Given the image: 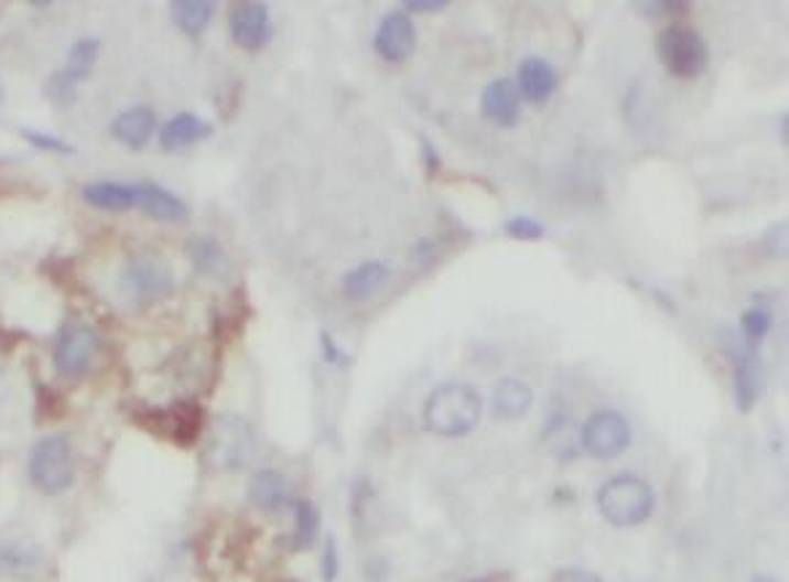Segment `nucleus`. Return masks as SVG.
I'll return each mask as SVG.
<instances>
[{
	"label": "nucleus",
	"instance_id": "nucleus-1",
	"mask_svg": "<svg viewBox=\"0 0 789 582\" xmlns=\"http://www.w3.org/2000/svg\"><path fill=\"white\" fill-rule=\"evenodd\" d=\"M483 418V397L475 386L451 384L436 386L423 405V427L436 436H466Z\"/></svg>",
	"mask_w": 789,
	"mask_h": 582
},
{
	"label": "nucleus",
	"instance_id": "nucleus-2",
	"mask_svg": "<svg viewBox=\"0 0 789 582\" xmlns=\"http://www.w3.org/2000/svg\"><path fill=\"white\" fill-rule=\"evenodd\" d=\"M596 505L601 518L617 529H630L639 526L652 515L655 491L652 485L636 475L609 477L596 494Z\"/></svg>",
	"mask_w": 789,
	"mask_h": 582
},
{
	"label": "nucleus",
	"instance_id": "nucleus-3",
	"mask_svg": "<svg viewBox=\"0 0 789 582\" xmlns=\"http://www.w3.org/2000/svg\"><path fill=\"white\" fill-rule=\"evenodd\" d=\"M28 477L41 494H65L76 481V453L65 434H46L30 448Z\"/></svg>",
	"mask_w": 789,
	"mask_h": 582
},
{
	"label": "nucleus",
	"instance_id": "nucleus-4",
	"mask_svg": "<svg viewBox=\"0 0 789 582\" xmlns=\"http://www.w3.org/2000/svg\"><path fill=\"white\" fill-rule=\"evenodd\" d=\"M655 52L673 78H698L709 68V44L693 24H669L660 30Z\"/></svg>",
	"mask_w": 789,
	"mask_h": 582
},
{
	"label": "nucleus",
	"instance_id": "nucleus-5",
	"mask_svg": "<svg viewBox=\"0 0 789 582\" xmlns=\"http://www.w3.org/2000/svg\"><path fill=\"white\" fill-rule=\"evenodd\" d=\"M253 427L235 412H224L214 421L208 436V461L218 472H238L253 456Z\"/></svg>",
	"mask_w": 789,
	"mask_h": 582
},
{
	"label": "nucleus",
	"instance_id": "nucleus-6",
	"mask_svg": "<svg viewBox=\"0 0 789 582\" xmlns=\"http://www.w3.org/2000/svg\"><path fill=\"white\" fill-rule=\"evenodd\" d=\"M97 348H100V337H97L95 326L78 319L65 321L57 335V343H54V369H57L60 378H84L93 369Z\"/></svg>",
	"mask_w": 789,
	"mask_h": 582
},
{
	"label": "nucleus",
	"instance_id": "nucleus-7",
	"mask_svg": "<svg viewBox=\"0 0 789 582\" xmlns=\"http://www.w3.org/2000/svg\"><path fill=\"white\" fill-rule=\"evenodd\" d=\"M117 283L127 300H132L136 305H149L173 289V272L160 259L136 257L121 267Z\"/></svg>",
	"mask_w": 789,
	"mask_h": 582
},
{
	"label": "nucleus",
	"instance_id": "nucleus-8",
	"mask_svg": "<svg viewBox=\"0 0 789 582\" xmlns=\"http://www.w3.org/2000/svg\"><path fill=\"white\" fill-rule=\"evenodd\" d=\"M725 351L733 359V397H736V408L749 412L763 394L760 348L744 343L738 335H727Z\"/></svg>",
	"mask_w": 789,
	"mask_h": 582
},
{
	"label": "nucleus",
	"instance_id": "nucleus-9",
	"mask_svg": "<svg viewBox=\"0 0 789 582\" xmlns=\"http://www.w3.org/2000/svg\"><path fill=\"white\" fill-rule=\"evenodd\" d=\"M141 421L143 427L151 429V432L179 442L181 448L194 445L205 427L203 408H199L194 399H179V402H173L170 408L149 410L145 416H141Z\"/></svg>",
	"mask_w": 789,
	"mask_h": 582
},
{
	"label": "nucleus",
	"instance_id": "nucleus-10",
	"mask_svg": "<svg viewBox=\"0 0 789 582\" xmlns=\"http://www.w3.org/2000/svg\"><path fill=\"white\" fill-rule=\"evenodd\" d=\"M630 445V423L623 412L598 410L582 427V448L593 459H617Z\"/></svg>",
	"mask_w": 789,
	"mask_h": 582
},
{
	"label": "nucleus",
	"instance_id": "nucleus-11",
	"mask_svg": "<svg viewBox=\"0 0 789 582\" xmlns=\"http://www.w3.org/2000/svg\"><path fill=\"white\" fill-rule=\"evenodd\" d=\"M229 35L240 48L246 52H259L270 44L272 39V22L270 9L259 0H242L235 3L229 11Z\"/></svg>",
	"mask_w": 789,
	"mask_h": 582
},
{
	"label": "nucleus",
	"instance_id": "nucleus-12",
	"mask_svg": "<svg viewBox=\"0 0 789 582\" xmlns=\"http://www.w3.org/2000/svg\"><path fill=\"white\" fill-rule=\"evenodd\" d=\"M418 46V30L415 22L404 14V11H393L380 22L378 33H375V52L386 60V63H404L412 57Z\"/></svg>",
	"mask_w": 789,
	"mask_h": 582
},
{
	"label": "nucleus",
	"instance_id": "nucleus-13",
	"mask_svg": "<svg viewBox=\"0 0 789 582\" xmlns=\"http://www.w3.org/2000/svg\"><path fill=\"white\" fill-rule=\"evenodd\" d=\"M479 114L499 127H515L520 119V95L515 82L509 78H494L479 97Z\"/></svg>",
	"mask_w": 789,
	"mask_h": 582
},
{
	"label": "nucleus",
	"instance_id": "nucleus-14",
	"mask_svg": "<svg viewBox=\"0 0 789 582\" xmlns=\"http://www.w3.org/2000/svg\"><path fill=\"white\" fill-rule=\"evenodd\" d=\"M248 502L262 513H281V509L294 505L289 477L278 470L257 472L248 483Z\"/></svg>",
	"mask_w": 789,
	"mask_h": 582
},
{
	"label": "nucleus",
	"instance_id": "nucleus-15",
	"mask_svg": "<svg viewBox=\"0 0 789 582\" xmlns=\"http://www.w3.org/2000/svg\"><path fill=\"white\" fill-rule=\"evenodd\" d=\"M136 192V208L143 211L145 216L156 218V222H184L190 218V208L181 197L167 192L165 186L154 184V181H143V184H132Z\"/></svg>",
	"mask_w": 789,
	"mask_h": 582
},
{
	"label": "nucleus",
	"instance_id": "nucleus-16",
	"mask_svg": "<svg viewBox=\"0 0 789 582\" xmlns=\"http://www.w3.org/2000/svg\"><path fill=\"white\" fill-rule=\"evenodd\" d=\"M44 567V553L35 542L0 534V574L6 578H30Z\"/></svg>",
	"mask_w": 789,
	"mask_h": 582
},
{
	"label": "nucleus",
	"instance_id": "nucleus-17",
	"mask_svg": "<svg viewBox=\"0 0 789 582\" xmlns=\"http://www.w3.org/2000/svg\"><path fill=\"white\" fill-rule=\"evenodd\" d=\"M156 130V114L149 106H132L111 121V138L127 149H143Z\"/></svg>",
	"mask_w": 789,
	"mask_h": 582
},
{
	"label": "nucleus",
	"instance_id": "nucleus-18",
	"mask_svg": "<svg viewBox=\"0 0 789 582\" xmlns=\"http://www.w3.org/2000/svg\"><path fill=\"white\" fill-rule=\"evenodd\" d=\"M518 95L531 103H548L558 89V73L548 60L526 57L518 68Z\"/></svg>",
	"mask_w": 789,
	"mask_h": 582
},
{
	"label": "nucleus",
	"instance_id": "nucleus-19",
	"mask_svg": "<svg viewBox=\"0 0 789 582\" xmlns=\"http://www.w3.org/2000/svg\"><path fill=\"white\" fill-rule=\"evenodd\" d=\"M210 136H214V125H210V121H205L192 111H181L175 114L173 119L165 121V127H162L160 132V143L165 151H181L186 149V146L205 141V138Z\"/></svg>",
	"mask_w": 789,
	"mask_h": 582
},
{
	"label": "nucleus",
	"instance_id": "nucleus-20",
	"mask_svg": "<svg viewBox=\"0 0 789 582\" xmlns=\"http://www.w3.org/2000/svg\"><path fill=\"white\" fill-rule=\"evenodd\" d=\"M490 405H494V416L501 421H520L531 410L533 391L520 378H501L494 388Z\"/></svg>",
	"mask_w": 789,
	"mask_h": 582
},
{
	"label": "nucleus",
	"instance_id": "nucleus-21",
	"mask_svg": "<svg viewBox=\"0 0 789 582\" xmlns=\"http://www.w3.org/2000/svg\"><path fill=\"white\" fill-rule=\"evenodd\" d=\"M82 197L87 200L93 208L111 211V214L136 208V192H132V184H119V181H93V184L84 186Z\"/></svg>",
	"mask_w": 789,
	"mask_h": 582
},
{
	"label": "nucleus",
	"instance_id": "nucleus-22",
	"mask_svg": "<svg viewBox=\"0 0 789 582\" xmlns=\"http://www.w3.org/2000/svg\"><path fill=\"white\" fill-rule=\"evenodd\" d=\"M388 278H391V270H388L386 262H364L345 272L343 291L350 300H367V297H372L375 291L383 287Z\"/></svg>",
	"mask_w": 789,
	"mask_h": 582
},
{
	"label": "nucleus",
	"instance_id": "nucleus-23",
	"mask_svg": "<svg viewBox=\"0 0 789 582\" xmlns=\"http://www.w3.org/2000/svg\"><path fill=\"white\" fill-rule=\"evenodd\" d=\"M216 3L210 0H173L170 3V20L186 35H199L214 20Z\"/></svg>",
	"mask_w": 789,
	"mask_h": 582
},
{
	"label": "nucleus",
	"instance_id": "nucleus-24",
	"mask_svg": "<svg viewBox=\"0 0 789 582\" xmlns=\"http://www.w3.org/2000/svg\"><path fill=\"white\" fill-rule=\"evenodd\" d=\"M186 251H190L192 265L197 267L203 276H221L229 265L227 254H224V248L218 246L214 238H192Z\"/></svg>",
	"mask_w": 789,
	"mask_h": 582
},
{
	"label": "nucleus",
	"instance_id": "nucleus-25",
	"mask_svg": "<svg viewBox=\"0 0 789 582\" xmlns=\"http://www.w3.org/2000/svg\"><path fill=\"white\" fill-rule=\"evenodd\" d=\"M321 529V513L313 502H294V534H291V548L307 550L315 542Z\"/></svg>",
	"mask_w": 789,
	"mask_h": 582
},
{
	"label": "nucleus",
	"instance_id": "nucleus-26",
	"mask_svg": "<svg viewBox=\"0 0 789 582\" xmlns=\"http://www.w3.org/2000/svg\"><path fill=\"white\" fill-rule=\"evenodd\" d=\"M97 57H100V41L97 39H78L68 52V71L76 82H84L95 68Z\"/></svg>",
	"mask_w": 789,
	"mask_h": 582
},
{
	"label": "nucleus",
	"instance_id": "nucleus-27",
	"mask_svg": "<svg viewBox=\"0 0 789 582\" xmlns=\"http://www.w3.org/2000/svg\"><path fill=\"white\" fill-rule=\"evenodd\" d=\"M770 326H774V315H770L768 308L755 305V308H749V311H744L742 332H738V337H742L744 343H749V345H755V348H760L763 340L768 337Z\"/></svg>",
	"mask_w": 789,
	"mask_h": 582
},
{
	"label": "nucleus",
	"instance_id": "nucleus-28",
	"mask_svg": "<svg viewBox=\"0 0 789 582\" xmlns=\"http://www.w3.org/2000/svg\"><path fill=\"white\" fill-rule=\"evenodd\" d=\"M76 93H78V82L71 76L68 71L52 73L46 82V87H44V95L60 108H71L73 103H76Z\"/></svg>",
	"mask_w": 789,
	"mask_h": 582
},
{
	"label": "nucleus",
	"instance_id": "nucleus-29",
	"mask_svg": "<svg viewBox=\"0 0 789 582\" xmlns=\"http://www.w3.org/2000/svg\"><path fill=\"white\" fill-rule=\"evenodd\" d=\"M504 235L515 240H542L544 227L531 216H515L504 222Z\"/></svg>",
	"mask_w": 789,
	"mask_h": 582
},
{
	"label": "nucleus",
	"instance_id": "nucleus-30",
	"mask_svg": "<svg viewBox=\"0 0 789 582\" xmlns=\"http://www.w3.org/2000/svg\"><path fill=\"white\" fill-rule=\"evenodd\" d=\"M22 138L35 149H44V151H54V154H73V146L65 143L63 138H54L46 136V132L39 130H22Z\"/></svg>",
	"mask_w": 789,
	"mask_h": 582
},
{
	"label": "nucleus",
	"instance_id": "nucleus-31",
	"mask_svg": "<svg viewBox=\"0 0 789 582\" xmlns=\"http://www.w3.org/2000/svg\"><path fill=\"white\" fill-rule=\"evenodd\" d=\"M321 569H324V582H335L339 574V556H337V542L335 537H326L324 542V561H321Z\"/></svg>",
	"mask_w": 789,
	"mask_h": 582
},
{
	"label": "nucleus",
	"instance_id": "nucleus-32",
	"mask_svg": "<svg viewBox=\"0 0 789 582\" xmlns=\"http://www.w3.org/2000/svg\"><path fill=\"white\" fill-rule=\"evenodd\" d=\"M766 248L768 254H774V257L785 259L787 257V248H789V238H787V224H776L774 229H768L766 235Z\"/></svg>",
	"mask_w": 789,
	"mask_h": 582
},
{
	"label": "nucleus",
	"instance_id": "nucleus-33",
	"mask_svg": "<svg viewBox=\"0 0 789 582\" xmlns=\"http://www.w3.org/2000/svg\"><path fill=\"white\" fill-rule=\"evenodd\" d=\"M636 11H645L647 17H671V14H684L690 9V3H634Z\"/></svg>",
	"mask_w": 789,
	"mask_h": 582
},
{
	"label": "nucleus",
	"instance_id": "nucleus-34",
	"mask_svg": "<svg viewBox=\"0 0 789 582\" xmlns=\"http://www.w3.org/2000/svg\"><path fill=\"white\" fill-rule=\"evenodd\" d=\"M550 582H604L598 574L585 572V569H561V572L552 574Z\"/></svg>",
	"mask_w": 789,
	"mask_h": 582
},
{
	"label": "nucleus",
	"instance_id": "nucleus-35",
	"mask_svg": "<svg viewBox=\"0 0 789 582\" xmlns=\"http://www.w3.org/2000/svg\"><path fill=\"white\" fill-rule=\"evenodd\" d=\"M321 345H324L326 362H332V364H348V354H345V351L339 348L335 340H332L329 332H321Z\"/></svg>",
	"mask_w": 789,
	"mask_h": 582
},
{
	"label": "nucleus",
	"instance_id": "nucleus-36",
	"mask_svg": "<svg viewBox=\"0 0 789 582\" xmlns=\"http://www.w3.org/2000/svg\"><path fill=\"white\" fill-rule=\"evenodd\" d=\"M407 11H426V14H431V11H442L447 9V0H410V3H404Z\"/></svg>",
	"mask_w": 789,
	"mask_h": 582
},
{
	"label": "nucleus",
	"instance_id": "nucleus-37",
	"mask_svg": "<svg viewBox=\"0 0 789 582\" xmlns=\"http://www.w3.org/2000/svg\"><path fill=\"white\" fill-rule=\"evenodd\" d=\"M421 154H423V160H426V168L434 173V170L440 168V157H436L434 146H431V141H426V138H421Z\"/></svg>",
	"mask_w": 789,
	"mask_h": 582
},
{
	"label": "nucleus",
	"instance_id": "nucleus-38",
	"mask_svg": "<svg viewBox=\"0 0 789 582\" xmlns=\"http://www.w3.org/2000/svg\"><path fill=\"white\" fill-rule=\"evenodd\" d=\"M6 391V375H3V367H0V397H3Z\"/></svg>",
	"mask_w": 789,
	"mask_h": 582
},
{
	"label": "nucleus",
	"instance_id": "nucleus-39",
	"mask_svg": "<svg viewBox=\"0 0 789 582\" xmlns=\"http://www.w3.org/2000/svg\"><path fill=\"white\" fill-rule=\"evenodd\" d=\"M749 582H779V580H776V578H766V574H760V578H755V580H749Z\"/></svg>",
	"mask_w": 789,
	"mask_h": 582
}]
</instances>
